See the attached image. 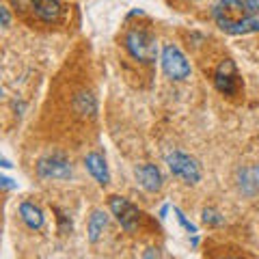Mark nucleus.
Segmentation results:
<instances>
[{
	"mask_svg": "<svg viewBox=\"0 0 259 259\" xmlns=\"http://www.w3.org/2000/svg\"><path fill=\"white\" fill-rule=\"evenodd\" d=\"M212 15L216 26L227 35H248L246 0H218Z\"/></svg>",
	"mask_w": 259,
	"mask_h": 259,
	"instance_id": "nucleus-1",
	"label": "nucleus"
},
{
	"mask_svg": "<svg viewBox=\"0 0 259 259\" xmlns=\"http://www.w3.org/2000/svg\"><path fill=\"white\" fill-rule=\"evenodd\" d=\"M123 46H125L127 54L132 56L134 61L151 63V61H156V56H158V41H156V37H153L149 30H145V28L127 30L125 37H123Z\"/></svg>",
	"mask_w": 259,
	"mask_h": 259,
	"instance_id": "nucleus-2",
	"label": "nucleus"
},
{
	"mask_svg": "<svg viewBox=\"0 0 259 259\" xmlns=\"http://www.w3.org/2000/svg\"><path fill=\"white\" fill-rule=\"evenodd\" d=\"M162 69L168 78L177 80V82L190 76V63L175 44H166L162 48Z\"/></svg>",
	"mask_w": 259,
	"mask_h": 259,
	"instance_id": "nucleus-3",
	"label": "nucleus"
},
{
	"mask_svg": "<svg viewBox=\"0 0 259 259\" xmlns=\"http://www.w3.org/2000/svg\"><path fill=\"white\" fill-rule=\"evenodd\" d=\"M166 164L171 168V173L175 177H180L186 184H199L201 182V166L199 162L190 158L184 151H173L166 156Z\"/></svg>",
	"mask_w": 259,
	"mask_h": 259,
	"instance_id": "nucleus-4",
	"label": "nucleus"
},
{
	"mask_svg": "<svg viewBox=\"0 0 259 259\" xmlns=\"http://www.w3.org/2000/svg\"><path fill=\"white\" fill-rule=\"evenodd\" d=\"M108 207L112 216L117 218V223L123 227L125 231H134L139 227V221H141V212L132 201H127L125 197H119V194H112L108 197Z\"/></svg>",
	"mask_w": 259,
	"mask_h": 259,
	"instance_id": "nucleus-5",
	"label": "nucleus"
},
{
	"mask_svg": "<svg viewBox=\"0 0 259 259\" xmlns=\"http://www.w3.org/2000/svg\"><path fill=\"white\" fill-rule=\"evenodd\" d=\"M37 175L41 180H69L71 164L63 153H52L37 162Z\"/></svg>",
	"mask_w": 259,
	"mask_h": 259,
	"instance_id": "nucleus-6",
	"label": "nucleus"
},
{
	"mask_svg": "<svg viewBox=\"0 0 259 259\" xmlns=\"http://www.w3.org/2000/svg\"><path fill=\"white\" fill-rule=\"evenodd\" d=\"M214 84L223 95H236L240 89V74L231 59H225L214 71Z\"/></svg>",
	"mask_w": 259,
	"mask_h": 259,
	"instance_id": "nucleus-7",
	"label": "nucleus"
},
{
	"mask_svg": "<svg viewBox=\"0 0 259 259\" xmlns=\"http://www.w3.org/2000/svg\"><path fill=\"white\" fill-rule=\"evenodd\" d=\"M134 175H136V182L141 184V188H145L147 192H158L162 188V173L156 164H149V162H145V164H139L134 168Z\"/></svg>",
	"mask_w": 259,
	"mask_h": 259,
	"instance_id": "nucleus-8",
	"label": "nucleus"
},
{
	"mask_svg": "<svg viewBox=\"0 0 259 259\" xmlns=\"http://www.w3.org/2000/svg\"><path fill=\"white\" fill-rule=\"evenodd\" d=\"M84 166H87V171L95 177L97 184L106 186L110 182V171H108V164H106V160H104L102 153H95V151L89 153L84 158Z\"/></svg>",
	"mask_w": 259,
	"mask_h": 259,
	"instance_id": "nucleus-9",
	"label": "nucleus"
},
{
	"mask_svg": "<svg viewBox=\"0 0 259 259\" xmlns=\"http://www.w3.org/2000/svg\"><path fill=\"white\" fill-rule=\"evenodd\" d=\"M238 188L246 197H255L259 192V166H244L238 171Z\"/></svg>",
	"mask_w": 259,
	"mask_h": 259,
	"instance_id": "nucleus-10",
	"label": "nucleus"
},
{
	"mask_svg": "<svg viewBox=\"0 0 259 259\" xmlns=\"http://www.w3.org/2000/svg\"><path fill=\"white\" fill-rule=\"evenodd\" d=\"M30 9L35 11V15L44 22H56L61 18V5L59 0H32Z\"/></svg>",
	"mask_w": 259,
	"mask_h": 259,
	"instance_id": "nucleus-11",
	"label": "nucleus"
},
{
	"mask_svg": "<svg viewBox=\"0 0 259 259\" xmlns=\"http://www.w3.org/2000/svg\"><path fill=\"white\" fill-rule=\"evenodd\" d=\"M20 216H22L24 225L32 231H39L44 227V212L35 203H30V201H24L20 205Z\"/></svg>",
	"mask_w": 259,
	"mask_h": 259,
	"instance_id": "nucleus-12",
	"label": "nucleus"
},
{
	"mask_svg": "<svg viewBox=\"0 0 259 259\" xmlns=\"http://www.w3.org/2000/svg\"><path fill=\"white\" fill-rule=\"evenodd\" d=\"M106 225H108V214L104 212V209H95V212L91 214V218H89V227H87L89 240L91 242L100 240L104 229H106Z\"/></svg>",
	"mask_w": 259,
	"mask_h": 259,
	"instance_id": "nucleus-13",
	"label": "nucleus"
},
{
	"mask_svg": "<svg viewBox=\"0 0 259 259\" xmlns=\"http://www.w3.org/2000/svg\"><path fill=\"white\" fill-rule=\"evenodd\" d=\"M74 108L80 112V115H95V110H97L95 97L91 93H78L76 100H74Z\"/></svg>",
	"mask_w": 259,
	"mask_h": 259,
	"instance_id": "nucleus-14",
	"label": "nucleus"
},
{
	"mask_svg": "<svg viewBox=\"0 0 259 259\" xmlns=\"http://www.w3.org/2000/svg\"><path fill=\"white\" fill-rule=\"evenodd\" d=\"M248 9V32H259V0H246Z\"/></svg>",
	"mask_w": 259,
	"mask_h": 259,
	"instance_id": "nucleus-15",
	"label": "nucleus"
},
{
	"mask_svg": "<svg viewBox=\"0 0 259 259\" xmlns=\"http://www.w3.org/2000/svg\"><path fill=\"white\" fill-rule=\"evenodd\" d=\"M203 223L207 227H221L225 223V218H223V214L218 212L216 207H205L203 209Z\"/></svg>",
	"mask_w": 259,
	"mask_h": 259,
	"instance_id": "nucleus-16",
	"label": "nucleus"
},
{
	"mask_svg": "<svg viewBox=\"0 0 259 259\" xmlns=\"http://www.w3.org/2000/svg\"><path fill=\"white\" fill-rule=\"evenodd\" d=\"M173 212H175V216H177V221H180V225L184 227V229L186 231H188L190 233V236H197V227H194L190 221H188V218H186L184 216V212H182V209H177V207H173Z\"/></svg>",
	"mask_w": 259,
	"mask_h": 259,
	"instance_id": "nucleus-17",
	"label": "nucleus"
},
{
	"mask_svg": "<svg viewBox=\"0 0 259 259\" xmlns=\"http://www.w3.org/2000/svg\"><path fill=\"white\" fill-rule=\"evenodd\" d=\"M0 13H3V26H9V9H7V7H3V9H0Z\"/></svg>",
	"mask_w": 259,
	"mask_h": 259,
	"instance_id": "nucleus-18",
	"label": "nucleus"
},
{
	"mask_svg": "<svg viewBox=\"0 0 259 259\" xmlns=\"http://www.w3.org/2000/svg\"><path fill=\"white\" fill-rule=\"evenodd\" d=\"M145 259H158V248H147V253H145Z\"/></svg>",
	"mask_w": 259,
	"mask_h": 259,
	"instance_id": "nucleus-19",
	"label": "nucleus"
},
{
	"mask_svg": "<svg viewBox=\"0 0 259 259\" xmlns=\"http://www.w3.org/2000/svg\"><path fill=\"white\" fill-rule=\"evenodd\" d=\"M11 3H13L15 7H20V9H22V7H30L32 0H11Z\"/></svg>",
	"mask_w": 259,
	"mask_h": 259,
	"instance_id": "nucleus-20",
	"label": "nucleus"
},
{
	"mask_svg": "<svg viewBox=\"0 0 259 259\" xmlns=\"http://www.w3.org/2000/svg\"><path fill=\"white\" fill-rule=\"evenodd\" d=\"M0 182H3V186H5L7 190H9V188H15V184H11L9 177H3V180H0Z\"/></svg>",
	"mask_w": 259,
	"mask_h": 259,
	"instance_id": "nucleus-21",
	"label": "nucleus"
},
{
	"mask_svg": "<svg viewBox=\"0 0 259 259\" xmlns=\"http://www.w3.org/2000/svg\"><path fill=\"white\" fill-rule=\"evenodd\" d=\"M166 212H168V205H164L160 209V218H166Z\"/></svg>",
	"mask_w": 259,
	"mask_h": 259,
	"instance_id": "nucleus-22",
	"label": "nucleus"
},
{
	"mask_svg": "<svg viewBox=\"0 0 259 259\" xmlns=\"http://www.w3.org/2000/svg\"><path fill=\"white\" fill-rule=\"evenodd\" d=\"M223 259H238V257H223Z\"/></svg>",
	"mask_w": 259,
	"mask_h": 259,
	"instance_id": "nucleus-23",
	"label": "nucleus"
}]
</instances>
